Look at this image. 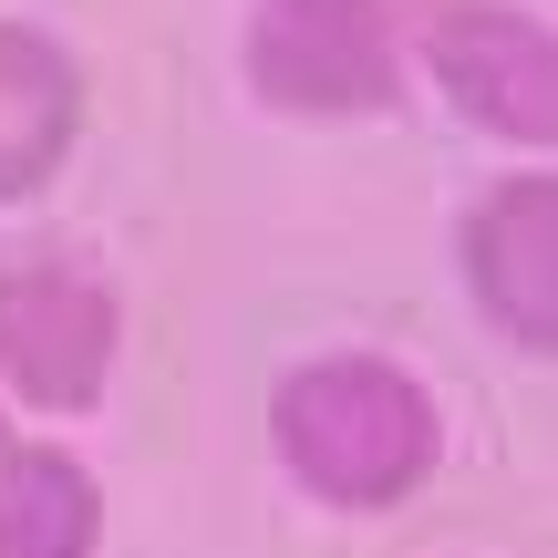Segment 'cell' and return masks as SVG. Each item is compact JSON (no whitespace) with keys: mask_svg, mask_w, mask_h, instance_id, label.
<instances>
[{"mask_svg":"<svg viewBox=\"0 0 558 558\" xmlns=\"http://www.w3.org/2000/svg\"><path fill=\"white\" fill-rule=\"evenodd\" d=\"M0 558H104V486L73 445H0Z\"/></svg>","mask_w":558,"mask_h":558,"instance_id":"obj_7","label":"cell"},{"mask_svg":"<svg viewBox=\"0 0 558 558\" xmlns=\"http://www.w3.org/2000/svg\"><path fill=\"white\" fill-rule=\"evenodd\" d=\"M456 279L507 352L558 362V166H507L465 197Z\"/></svg>","mask_w":558,"mask_h":558,"instance_id":"obj_5","label":"cell"},{"mask_svg":"<svg viewBox=\"0 0 558 558\" xmlns=\"http://www.w3.org/2000/svg\"><path fill=\"white\" fill-rule=\"evenodd\" d=\"M0 445H11V424H0Z\"/></svg>","mask_w":558,"mask_h":558,"instance_id":"obj_8","label":"cell"},{"mask_svg":"<svg viewBox=\"0 0 558 558\" xmlns=\"http://www.w3.org/2000/svg\"><path fill=\"white\" fill-rule=\"evenodd\" d=\"M239 83L248 104H269L290 124L393 114L414 83V11L403 0H248Z\"/></svg>","mask_w":558,"mask_h":558,"instance_id":"obj_2","label":"cell"},{"mask_svg":"<svg viewBox=\"0 0 558 558\" xmlns=\"http://www.w3.org/2000/svg\"><path fill=\"white\" fill-rule=\"evenodd\" d=\"M269 456L331 518H393L445 465V403L414 362L373 352V341L300 352L269 383Z\"/></svg>","mask_w":558,"mask_h":558,"instance_id":"obj_1","label":"cell"},{"mask_svg":"<svg viewBox=\"0 0 558 558\" xmlns=\"http://www.w3.org/2000/svg\"><path fill=\"white\" fill-rule=\"evenodd\" d=\"M124 362V290L73 248L0 259V393L32 414H94Z\"/></svg>","mask_w":558,"mask_h":558,"instance_id":"obj_3","label":"cell"},{"mask_svg":"<svg viewBox=\"0 0 558 558\" xmlns=\"http://www.w3.org/2000/svg\"><path fill=\"white\" fill-rule=\"evenodd\" d=\"M414 62L476 135L558 156V21L527 0H414Z\"/></svg>","mask_w":558,"mask_h":558,"instance_id":"obj_4","label":"cell"},{"mask_svg":"<svg viewBox=\"0 0 558 558\" xmlns=\"http://www.w3.org/2000/svg\"><path fill=\"white\" fill-rule=\"evenodd\" d=\"M83 145V62L41 21H0V207L41 197Z\"/></svg>","mask_w":558,"mask_h":558,"instance_id":"obj_6","label":"cell"}]
</instances>
